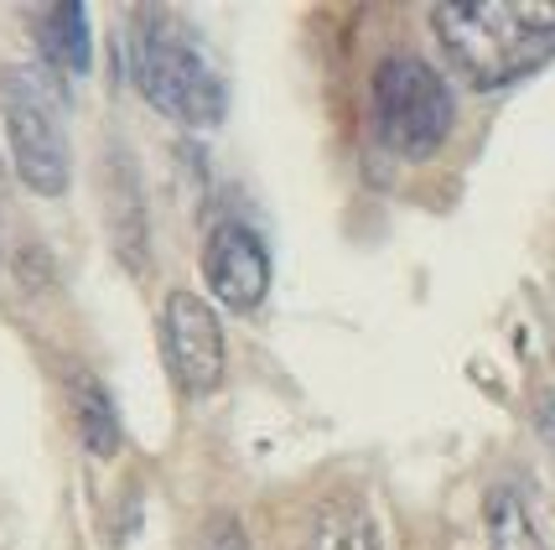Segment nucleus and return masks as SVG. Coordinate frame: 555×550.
<instances>
[{"label":"nucleus","mask_w":555,"mask_h":550,"mask_svg":"<svg viewBox=\"0 0 555 550\" xmlns=\"http://www.w3.org/2000/svg\"><path fill=\"white\" fill-rule=\"evenodd\" d=\"M431 31L462 84L493 94L555 57V0H452L431 5Z\"/></svg>","instance_id":"f257e3e1"},{"label":"nucleus","mask_w":555,"mask_h":550,"mask_svg":"<svg viewBox=\"0 0 555 550\" xmlns=\"http://www.w3.org/2000/svg\"><path fill=\"white\" fill-rule=\"evenodd\" d=\"M120 52H125V68H130V84L167 120L188 125V130H214L229 115V89L218 78L214 57L203 52V42L171 11L135 5L125 16Z\"/></svg>","instance_id":"f03ea898"},{"label":"nucleus","mask_w":555,"mask_h":550,"mask_svg":"<svg viewBox=\"0 0 555 550\" xmlns=\"http://www.w3.org/2000/svg\"><path fill=\"white\" fill-rule=\"evenodd\" d=\"M0 125L11 145V167L37 197H63L73 182L68 94L63 78L42 63L5 68L0 78Z\"/></svg>","instance_id":"7ed1b4c3"},{"label":"nucleus","mask_w":555,"mask_h":550,"mask_svg":"<svg viewBox=\"0 0 555 550\" xmlns=\"http://www.w3.org/2000/svg\"><path fill=\"white\" fill-rule=\"evenodd\" d=\"M374 136L400 162H431L452 136L457 99L452 84L415 52H395L374 68Z\"/></svg>","instance_id":"20e7f679"},{"label":"nucleus","mask_w":555,"mask_h":550,"mask_svg":"<svg viewBox=\"0 0 555 550\" xmlns=\"http://www.w3.org/2000/svg\"><path fill=\"white\" fill-rule=\"evenodd\" d=\"M162 354L177 389L203 400L223 384V322L197 291H167L162 302Z\"/></svg>","instance_id":"39448f33"},{"label":"nucleus","mask_w":555,"mask_h":550,"mask_svg":"<svg viewBox=\"0 0 555 550\" xmlns=\"http://www.w3.org/2000/svg\"><path fill=\"white\" fill-rule=\"evenodd\" d=\"M203 281L214 286V302H223L229 311H255L270 291L266 240L240 218L214 223V234L203 244Z\"/></svg>","instance_id":"423d86ee"},{"label":"nucleus","mask_w":555,"mask_h":550,"mask_svg":"<svg viewBox=\"0 0 555 550\" xmlns=\"http://www.w3.org/2000/svg\"><path fill=\"white\" fill-rule=\"evenodd\" d=\"M135 156H125L120 145L109 151V167H104V197H109V234H115V255H120L135 276L151 260V229H145V203H141V177L130 167Z\"/></svg>","instance_id":"0eeeda50"},{"label":"nucleus","mask_w":555,"mask_h":550,"mask_svg":"<svg viewBox=\"0 0 555 550\" xmlns=\"http://www.w3.org/2000/svg\"><path fill=\"white\" fill-rule=\"evenodd\" d=\"M37 22V48H42V68L68 73V78H83L89 63H94V37H89V5L78 0H57V5H42L31 11Z\"/></svg>","instance_id":"6e6552de"},{"label":"nucleus","mask_w":555,"mask_h":550,"mask_svg":"<svg viewBox=\"0 0 555 550\" xmlns=\"http://www.w3.org/2000/svg\"><path fill=\"white\" fill-rule=\"evenodd\" d=\"M312 550H385L374 509H369L359 494H348V488L327 494L322 509H317Z\"/></svg>","instance_id":"1a4fd4ad"},{"label":"nucleus","mask_w":555,"mask_h":550,"mask_svg":"<svg viewBox=\"0 0 555 550\" xmlns=\"http://www.w3.org/2000/svg\"><path fill=\"white\" fill-rule=\"evenodd\" d=\"M68 395H73V421H78L83 452L99 457V462H109V457L120 452V410L109 400L104 380H94L89 369H78L68 384Z\"/></svg>","instance_id":"9d476101"},{"label":"nucleus","mask_w":555,"mask_h":550,"mask_svg":"<svg viewBox=\"0 0 555 550\" xmlns=\"http://www.w3.org/2000/svg\"><path fill=\"white\" fill-rule=\"evenodd\" d=\"M483 529L488 550H545V535L534 525L530 503L514 483H493L483 499Z\"/></svg>","instance_id":"9b49d317"},{"label":"nucleus","mask_w":555,"mask_h":550,"mask_svg":"<svg viewBox=\"0 0 555 550\" xmlns=\"http://www.w3.org/2000/svg\"><path fill=\"white\" fill-rule=\"evenodd\" d=\"M203 550H249V535H244L240 514H214V525L203 535Z\"/></svg>","instance_id":"f8f14e48"},{"label":"nucleus","mask_w":555,"mask_h":550,"mask_svg":"<svg viewBox=\"0 0 555 550\" xmlns=\"http://www.w3.org/2000/svg\"><path fill=\"white\" fill-rule=\"evenodd\" d=\"M534 426H540V436H545V447L555 452V389H551V395H540V410H534Z\"/></svg>","instance_id":"ddd939ff"}]
</instances>
